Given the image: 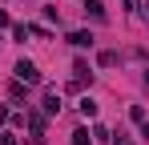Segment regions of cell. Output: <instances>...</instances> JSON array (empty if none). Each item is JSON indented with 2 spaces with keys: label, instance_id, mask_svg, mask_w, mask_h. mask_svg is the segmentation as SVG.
Returning <instances> with one entry per match:
<instances>
[{
  "label": "cell",
  "instance_id": "cell-14",
  "mask_svg": "<svg viewBox=\"0 0 149 145\" xmlns=\"http://www.w3.org/2000/svg\"><path fill=\"white\" fill-rule=\"evenodd\" d=\"M141 137H149V117H145V121H141Z\"/></svg>",
  "mask_w": 149,
  "mask_h": 145
},
{
  "label": "cell",
  "instance_id": "cell-5",
  "mask_svg": "<svg viewBox=\"0 0 149 145\" xmlns=\"http://www.w3.org/2000/svg\"><path fill=\"white\" fill-rule=\"evenodd\" d=\"M85 12H89L93 20H105V4H101V0H85Z\"/></svg>",
  "mask_w": 149,
  "mask_h": 145
},
{
  "label": "cell",
  "instance_id": "cell-11",
  "mask_svg": "<svg viewBox=\"0 0 149 145\" xmlns=\"http://www.w3.org/2000/svg\"><path fill=\"white\" fill-rule=\"evenodd\" d=\"M129 117H133L137 125H141V121H145V109H141V105H129Z\"/></svg>",
  "mask_w": 149,
  "mask_h": 145
},
{
  "label": "cell",
  "instance_id": "cell-9",
  "mask_svg": "<svg viewBox=\"0 0 149 145\" xmlns=\"http://www.w3.org/2000/svg\"><path fill=\"white\" fill-rule=\"evenodd\" d=\"M73 145H93V137H89V129H77V133H73Z\"/></svg>",
  "mask_w": 149,
  "mask_h": 145
},
{
  "label": "cell",
  "instance_id": "cell-8",
  "mask_svg": "<svg viewBox=\"0 0 149 145\" xmlns=\"http://www.w3.org/2000/svg\"><path fill=\"white\" fill-rule=\"evenodd\" d=\"M45 113H49V117H56V113H61V97H56V93L45 97Z\"/></svg>",
  "mask_w": 149,
  "mask_h": 145
},
{
  "label": "cell",
  "instance_id": "cell-12",
  "mask_svg": "<svg viewBox=\"0 0 149 145\" xmlns=\"http://www.w3.org/2000/svg\"><path fill=\"white\" fill-rule=\"evenodd\" d=\"M8 117H12V113H8V105H0V125H4Z\"/></svg>",
  "mask_w": 149,
  "mask_h": 145
},
{
  "label": "cell",
  "instance_id": "cell-4",
  "mask_svg": "<svg viewBox=\"0 0 149 145\" xmlns=\"http://www.w3.org/2000/svg\"><path fill=\"white\" fill-rule=\"evenodd\" d=\"M77 109H81V117H97V101H93V97H81Z\"/></svg>",
  "mask_w": 149,
  "mask_h": 145
},
{
  "label": "cell",
  "instance_id": "cell-7",
  "mask_svg": "<svg viewBox=\"0 0 149 145\" xmlns=\"http://www.w3.org/2000/svg\"><path fill=\"white\" fill-rule=\"evenodd\" d=\"M117 61H121V56H117L113 48H105V52H101V56H97V65H101V69H113Z\"/></svg>",
  "mask_w": 149,
  "mask_h": 145
},
{
  "label": "cell",
  "instance_id": "cell-10",
  "mask_svg": "<svg viewBox=\"0 0 149 145\" xmlns=\"http://www.w3.org/2000/svg\"><path fill=\"white\" fill-rule=\"evenodd\" d=\"M28 32H32V28H28V24H12V36H16V40H24Z\"/></svg>",
  "mask_w": 149,
  "mask_h": 145
},
{
  "label": "cell",
  "instance_id": "cell-15",
  "mask_svg": "<svg viewBox=\"0 0 149 145\" xmlns=\"http://www.w3.org/2000/svg\"><path fill=\"white\" fill-rule=\"evenodd\" d=\"M113 145H133V141H129V137H125V133H121V137H117V141H113Z\"/></svg>",
  "mask_w": 149,
  "mask_h": 145
},
{
  "label": "cell",
  "instance_id": "cell-13",
  "mask_svg": "<svg viewBox=\"0 0 149 145\" xmlns=\"http://www.w3.org/2000/svg\"><path fill=\"white\" fill-rule=\"evenodd\" d=\"M0 28H8V12L4 8H0Z\"/></svg>",
  "mask_w": 149,
  "mask_h": 145
},
{
  "label": "cell",
  "instance_id": "cell-16",
  "mask_svg": "<svg viewBox=\"0 0 149 145\" xmlns=\"http://www.w3.org/2000/svg\"><path fill=\"white\" fill-rule=\"evenodd\" d=\"M145 85H149V77H145Z\"/></svg>",
  "mask_w": 149,
  "mask_h": 145
},
{
  "label": "cell",
  "instance_id": "cell-1",
  "mask_svg": "<svg viewBox=\"0 0 149 145\" xmlns=\"http://www.w3.org/2000/svg\"><path fill=\"white\" fill-rule=\"evenodd\" d=\"M16 81L20 85H40V69L32 61H16Z\"/></svg>",
  "mask_w": 149,
  "mask_h": 145
},
{
  "label": "cell",
  "instance_id": "cell-6",
  "mask_svg": "<svg viewBox=\"0 0 149 145\" xmlns=\"http://www.w3.org/2000/svg\"><path fill=\"white\" fill-rule=\"evenodd\" d=\"M73 72H77V81H81V85H85V81H93V72H89V65H85L81 56L73 61Z\"/></svg>",
  "mask_w": 149,
  "mask_h": 145
},
{
  "label": "cell",
  "instance_id": "cell-3",
  "mask_svg": "<svg viewBox=\"0 0 149 145\" xmlns=\"http://www.w3.org/2000/svg\"><path fill=\"white\" fill-rule=\"evenodd\" d=\"M69 45H73V48H93V45H97V36L85 32V28H77V32H69Z\"/></svg>",
  "mask_w": 149,
  "mask_h": 145
},
{
  "label": "cell",
  "instance_id": "cell-2",
  "mask_svg": "<svg viewBox=\"0 0 149 145\" xmlns=\"http://www.w3.org/2000/svg\"><path fill=\"white\" fill-rule=\"evenodd\" d=\"M45 129H49V117H45V113H32V117H28V133H32L36 145H40V137H45Z\"/></svg>",
  "mask_w": 149,
  "mask_h": 145
}]
</instances>
